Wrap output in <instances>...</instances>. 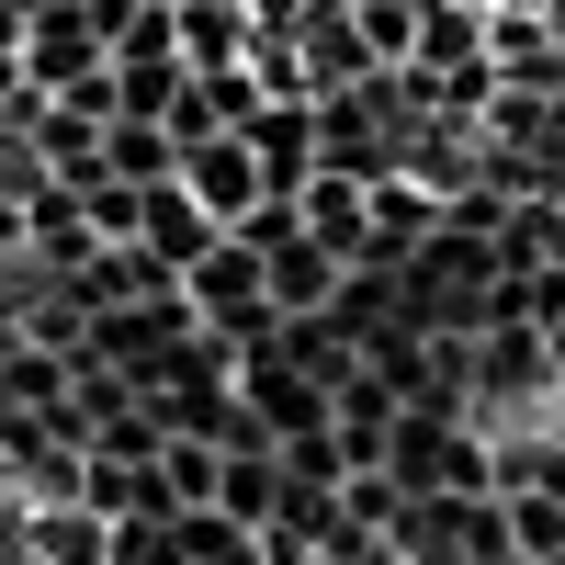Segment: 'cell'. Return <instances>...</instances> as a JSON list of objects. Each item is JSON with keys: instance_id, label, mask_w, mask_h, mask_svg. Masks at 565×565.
I'll use <instances>...</instances> for the list:
<instances>
[{"instance_id": "cell-2", "label": "cell", "mask_w": 565, "mask_h": 565, "mask_svg": "<svg viewBox=\"0 0 565 565\" xmlns=\"http://www.w3.org/2000/svg\"><path fill=\"white\" fill-rule=\"evenodd\" d=\"M170 181H181V193H193L215 226H238V215L271 193V181H260V159H249V136H193V148L170 159Z\"/></svg>"}, {"instance_id": "cell-11", "label": "cell", "mask_w": 565, "mask_h": 565, "mask_svg": "<svg viewBox=\"0 0 565 565\" xmlns=\"http://www.w3.org/2000/svg\"><path fill=\"white\" fill-rule=\"evenodd\" d=\"M498 521H509V554L543 565V554L565 543V498H543V487H498Z\"/></svg>"}, {"instance_id": "cell-4", "label": "cell", "mask_w": 565, "mask_h": 565, "mask_svg": "<svg viewBox=\"0 0 565 565\" xmlns=\"http://www.w3.org/2000/svg\"><path fill=\"white\" fill-rule=\"evenodd\" d=\"M295 215H306V238H317L328 260H362V238H373V181L306 170V181H295Z\"/></svg>"}, {"instance_id": "cell-10", "label": "cell", "mask_w": 565, "mask_h": 565, "mask_svg": "<svg viewBox=\"0 0 565 565\" xmlns=\"http://www.w3.org/2000/svg\"><path fill=\"white\" fill-rule=\"evenodd\" d=\"M170 136H159V114H114L103 125V181H170Z\"/></svg>"}, {"instance_id": "cell-3", "label": "cell", "mask_w": 565, "mask_h": 565, "mask_svg": "<svg viewBox=\"0 0 565 565\" xmlns=\"http://www.w3.org/2000/svg\"><path fill=\"white\" fill-rule=\"evenodd\" d=\"M215 238H226V226H215V215H204L193 193H181V181H136V249H148V260H159L170 282L193 271V260H204Z\"/></svg>"}, {"instance_id": "cell-1", "label": "cell", "mask_w": 565, "mask_h": 565, "mask_svg": "<svg viewBox=\"0 0 565 565\" xmlns=\"http://www.w3.org/2000/svg\"><path fill=\"white\" fill-rule=\"evenodd\" d=\"M238 407H249V430H260V441L328 430V385H317L306 362H282V351H249V362H238Z\"/></svg>"}, {"instance_id": "cell-7", "label": "cell", "mask_w": 565, "mask_h": 565, "mask_svg": "<svg viewBox=\"0 0 565 565\" xmlns=\"http://www.w3.org/2000/svg\"><path fill=\"white\" fill-rule=\"evenodd\" d=\"M170 23H181V68H238L260 45L249 0H170Z\"/></svg>"}, {"instance_id": "cell-8", "label": "cell", "mask_w": 565, "mask_h": 565, "mask_svg": "<svg viewBox=\"0 0 565 565\" xmlns=\"http://www.w3.org/2000/svg\"><path fill=\"white\" fill-rule=\"evenodd\" d=\"M215 509H226L238 532H260L271 509H282V452H271V441H238V452L215 463Z\"/></svg>"}, {"instance_id": "cell-6", "label": "cell", "mask_w": 565, "mask_h": 565, "mask_svg": "<svg viewBox=\"0 0 565 565\" xmlns=\"http://www.w3.org/2000/svg\"><path fill=\"white\" fill-rule=\"evenodd\" d=\"M238 136H249V159H260L271 193H295V181L317 170V103H260Z\"/></svg>"}, {"instance_id": "cell-5", "label": "cell", "mask_w": 565, "mask_h": 565, "mask_svg": "<svg viewBox=\"0 0 565 565\" xmlns=\"http://www.w3.org/2000/svg\"><path fill=\"white\" fill-rule=\"evenodd\" d=\"M340 271L351 260H328L317 238H282V249H260V295H271V317H328Z\"/></svg>"}, {"instance_id": "cell-9", "label": "cell", "mask_w": 565, "mask_h": 565, "mask_svg": "<svg viewBox=\"0 0 565 565\" xmlns=\"http://www.w3.org/2000/svg\"><path fill=\"white\" fill-rule=\"evenodd\" d=\"M215 441H193V430H159V463H148V476H159V509H215Z\"/></svg>"}]
</instances>
